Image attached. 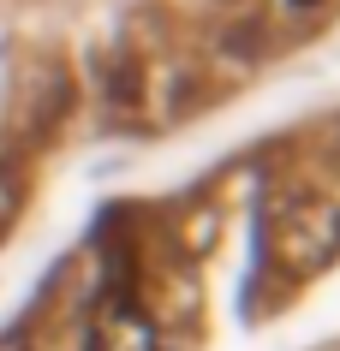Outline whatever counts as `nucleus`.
I'll list each match as a JSON object with an SVG mask.
<instances>
[{
	"mask_svg": "<svg viewBox=\"0 0 340 351\" xmlns=\"http://www.w3.org/2000/svg\"><path fill=\"white\" fill-rule=\"evenodd\" d=\"M286 6H299V12H304V6H322V0H286Z\"/></svg>",
	"mask_w": 340,
	"mask_h": 351,
	"instance_id": "f257e3e1",
	"label": "nucleus"
}]
</instances>
